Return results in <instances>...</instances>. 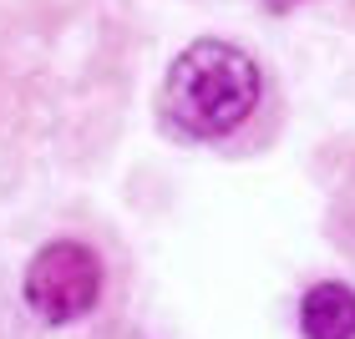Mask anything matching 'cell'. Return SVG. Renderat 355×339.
Wrapping results in <instances>:
<instances>
[{
    "label": "cell",
    "instance_id": "3957f363",
    "mask_svg": "<svg viewBox=\"0 0 355 339\" xmlns=\"http://www.w3.org/2000/svg\"><path fill=\"white\" fill-rule=\"evenodd\" d=\"M300 329L310 339H355V288L315 284L300 304Z\"/></svg>",
    "mask_w": 355,
    "mask_h": 339
},
{
    "label": "cell",
    "instance_id": "277c9868",
    "mask_svg": "<svg viewBox=\"0 0 355 339\" xmlns=\"http://www.w3.org/2000/svg\"><path fill=\"white\" fill-rule=\"evenodd\" d=\"M269 6H274V10H289V6H295V0H269Z\"/></svg>",
    "mask_w": 355,
    "mask_h": 339
},
{
    "label": "cell",
    "instance_id": "6da1fadb",
    "mask_svg": "<svg viewBox=\"0 0 355 339\" xmlns=\"http://www.w3.org/2000/svg\"><path fill=\"white\" fill-rule=\"evenodd\" d=\"M259 91L264 82L249 51L229 41H193L168 71L163 111L188 137H229L259 107Z\"/></svg>",
    "mask_w": 355,
    "mask_h": 339
},
{
    "label": "cell",
    "instance_id": "7a4b0ae2",
    "mask_svg": "<svg viewBox=\"0 0 355 339\" xmlns=\"http://www.w3.org/2000/svg\"><path fill=\"white\" fill-rule=\"evenodd\" d=\"M96 294H102V264L87 244H71V238L46 244L26 268V304L46 324H71L92 314Z\"/></svg>",
    "mask_w": 355,
    "mask_h": 339
}]
</instances>
